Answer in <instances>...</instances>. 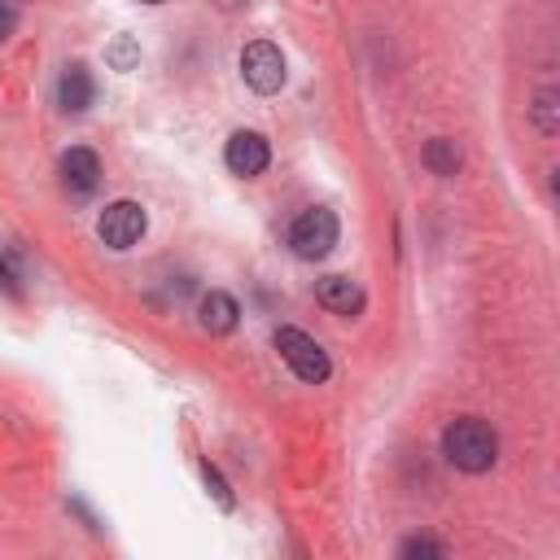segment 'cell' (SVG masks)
<instances>
[{
    "instance_id": "15",
    "label": "cell",
    "mask_w": 560,
    "mask_h": 560,
    "mask_svg": "<svg viewBox=\"0 0 560 560\" xmlns=\"http://www.w3.org/2000/svg\"><path fill=\"white\" fill-rule=\"evenodd\" d=\"M13 26H18V9H13V0H0V39H9Z\"/></svg>"
},
{
    "instance_id": "1",
    "label": "cell",
    "mask_w": 560,
    "mask_h": 560,
    "mask_svg": "<svg viewBox=\"0 0 560 560\" xmlns=\"http://www.w3.org/2000/svg\"><path fill=\"white\" fill-rule=\"evenodd\" d=\"M442 451H446V459H451L455 468H464V472H486V468H494V459H499V438H494V429H490L486 420L459 416V420H451V424L442 429Z\"/></svg>"
},
{
    "instance_id": "17",
    "label": "cell",
    "mask_w": 560,
    "mask_h": 560,
    "mask_svg": "<svg viewBox=\"0 0 560 560\" xmlns=\"http://www.w3.org/2000/svg\"><path fill=\"white\" fill-rule=\"evenodd\" d=\"M144 4H162V0H144Z\"/></svg>"
},
{
    "instance_id": "4",
    "label": "cell",
    "mask_w": 560,
    "mask_h": 560,
    "mask_svg": "<svg viewBox=\"0 0 560 560\" xmlns=\"http://www.w3.org/2000/svg\"><path fill=\"white\" fill-rule=\"evenodd\" d=\"M241 79H245L258 96L280 92V88H284V52H280L271 39L245 44V52H241Z\"/></svg>"
},
{
    "instance_id": "12",
    "label": "cell",
    "mask_w": 560,
    "mask_h": 560,
    "mask_svg": "<svg viewBox=\"0 0 560 560\" xmlns=\"http://www.w3.org/2000/svg\"><path fill=\"white\" fill-rule=\"evenodd\" d=\"M556 101H560L556 88H542V92L534 96V122H538L547 136H556V127H560V118H556Z\"/></svg>"
},
{
    "instance_id": "14",
    "label": "cell",
    "mask_w": 560,
    "mask_h": 560,
    "mask_svg": "<svg viewBox=\"0 0 560 560\" xmlns=\"http://www.w3.org/2000/svg\"><path fill=\"white\" fill-rule=\"evenodd\" d=\"M402 556H442V547L429 538H411V542H402Z\"/></svg>"
},
{
    "instance_id": "11",
    "label": "cell",
    "mask_w": 560,
    "mask_h": 560,
    "mask_svg": "<svg viewBox=\"0 0 560 560\" xmlns=\"http://www.w3.org/2000/svg\"><path fill=\"white\" fill-rule=\"evenodd\" d=\"M420 158H424V166H429L433 175H442V179H451V175L459 171V149H455V140H446V136H433Z\"/></svg>"
},
{
    "instance_id": "16",
    "label": "cell",
    "mask_w": 560,
    "mask_h": 560,
    "mask_svg": "<svg viewBox=\"0 0 560 560\" xmlns=\"http://www.w3.org/2000/svg\"><path fill=\"white\" fill-rule=\"evenodd\" d=\"M114 57L127 66V61H131V44H118V48H114Z\"/></svg>"
},
{
    "instance_id": "6",
    "label": "cell",
    "mask_w": 560,
    "mask_h": 560,
    "mask_svg": "<svg viewBox=\"0 0 560 560\" xmlns=\"http://www.w3.org/2000/svg\"><path fill=\"white\" fill-rule=\"evenodd\" d=\"M223 162H228L232 175L254 179V175L267 171L271 149H267V140H262L258 131H232V136H228V149H223Z\"/></svg>"
},
{
    "instance_id": "9",
    "label": "cell",
    "mask_w": 560,
    "mask_h": 560,
    "mask_svg": "<svg viewBox=\"0 0 560 560\" xmlns=\"http://www.w3.org/2000/svg\"><path fill=\"white\" fill-rule=\"evenodd\" d=\"M315 298L328 311H337V315H359L363 311V289L350 276H324V280H315Z\"/></svg>"
},
{
    "instance_id": "3",
    "label": "cell",
    "mask_w": 560,
    "mask_h": 560,
    "mask_svg": "<svg viewBox=\"0 0 560 560\" xmlns=\"http://www.w3.org/2000/svg\"><path fill=\"white\" fill-rule=\"evenodd\" d=\"M276 350H280V359L293 368V376L298 381H306V385H319V381H328V372H332V363H328V354H324V346L315 341V337H306L302 328H276Z\"/></svg>"
},
{
    "instance_id": "7",
    "label": "cell",
    "mask_w": 560,
    "mask_h": 560,
    "mask_svg": "<svg viewBox=\"0 0 560 560\" xmlns=\"http://www.w3.org/2000/svg\"><path fill=\"white\" fill-rule=\"evenodd\" d=\"M61 184H66L74 197H88V192L101 184V158H96L92 149H83V144L66 149V153H61Z\"/></svg>"
},
{
    "instance_id": "2",
    "label": "cell",
    "mask_w": 560,
    "mask_h": 560,
    "mask_svg": "<svg viewBox=\"0 0 560 560\" xmlns=\"http://www.w3.org/2000/svg\"><path fill=\"white\" fill-rule=\"evenodd\" d=\"M337 232H341V228H337V214H332L328 206H311V210H302V214L293 219V228H289V245H293L298 258L319 262V258L332 254Z\"/></svg>"
},
{
    "instance_id": "5",
    "label": "cell",
    "mask_w": 560,
    "mask_h": 560,
    "mask_svg": "<svg viewBox=\"0 0 560 560\" xmlns=\"http://www.w3.org/2000/svg\"><path fill=\"white\" fill-rule=\"evenodd\" d=\"M144 228H149V219H144V206L140 201H109L105 210H101V219H96V236L109 245V249H131L140 236H144Z\"/></svg>"
},
{
    "instance_id": "10",
    "label": "cell",
    "mask_w": 560,
    "mask_h": 560,
    "mask_svg": "<svg viewBox=\"0 0 560 560\" xmlns=\"http://www.w3.org/2000/svg\"><path fill=\"white\" fill-rule=\"evenodd\" d=\"M197 315H201V328H206V332L223 337V332H232V328H236V319H241V306H236V298H232V293H223V289H210V293L201 298Z\"/></svg>"
},
{
    "instance_id": "8",
    "label": "cell",
    "mask_w": 560,
    "mask_h": 560,
    "mask_svg": "<svg viewBox=\"0 0 560 560\" xmlns=\"http://www.w3.org/2000/svg\"><path fill=\"white\" fill-rule=\"evenodd\" d=\"M92 96H96L92 70H88L83 61H70V66L61 70V79H57V105H61L66 114H83V109L92 105Z\"/></svg>"
},
{
    "instance_id": "13",
    "label": "cell",
    "mask_w": 560,
    "mask_h": 560,
    "mask_svg": "<svg viewBox=\"0 0 560 560\" xmlns=\"http://www.w3.org/2000/svg\"><path fill=\"white\" fill-rule=\"evenodd\" d=\"M206 486L214 490V499H219L223 508H232V494H228V486H223V477H219V472H214L210 464H206Z\"/></svg>"
}]
</instances>
